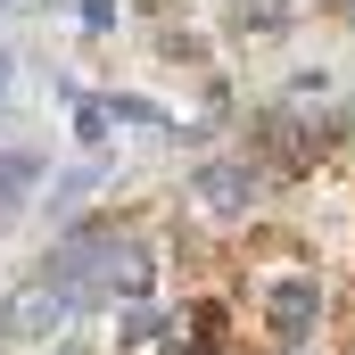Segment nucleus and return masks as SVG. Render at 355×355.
Segmentation results:
<instances>
[{"mask_svg": "<svg viewBox=\"0 0 355 355\" xmlns=\"http://www.w3.org/2000/svg\"><path fill=\"white\" fill-rule=\"evenodd\" d=\"M75 8H83V25H91V33H107V25H116V0H75Z\"/></svg>", "mask_w": 355, "mask_h": 355, "instance_id": "nucleus-6", "label": "nucleus"}, {"mask_svg": "<svg viewBox=\"0 0 355 355\" xmlns=\"http://www.w3.org/2000/svg\"><path fill=\"white\" fill-rule=\"evenodd\" d=\"M257 166H232V157H215V166H198V182H190V198L207 207V215H248L257 207Z\"/></svg>", "mask_w": 355, "mask_h": 355, "instance_id": "nucleus-2", "label": "nucleus"}, {"mask_svg": "<svg viewBox=\"0 0 355 355\" xmlns=\"http://www.w3.org/2000/svg\"><path fill=\"white\" fill-rule=\"evenodd\" d=\"M265 322L281 339H306V331L322 322V289H314V281H272L265 289Z\"/></svg>", "mask_w": 355, "mask_h": 355, "instance_id": "nucleus-3", "label": "nucleus"}, {"mask_svg": "<svg viewBox=\"0 0 355 355\" xmlns=\"http://www.w3.org/2000/svg\"><path fill=\"white\" fill-rule=\"evenodd\" d=\"M58 355H75V347H58Z\"/></svg>", "mask_w": 355, "mask_h": 355, "instance_id": "nucleus-8", "label": "nucleus"}, {"mask_svg": "<svg viewBox=\"0 0 355 355\" xmlns=\"http://www.w3.org/2000/svg\"><path fill=\"white\" fill-rule=\"evenodd\" d=\"M0 83H8V58H0Z\"/></svg>", "mask_w": 355, "mask_h": 355, "instance_id": "nucleus-7", "label": "nucleus"}, {"mask_svg": "<svg viewBox=\"0 0 355 355\" xmlns=\"http://www.w3.org/2000/svg\"><path fill=\"white\" fill-rule=\"evenodd\" d=\"M33 182H42V157H0V223H17V207L33 198Z\"/></svg>", "mask_w": 355, "mask_h": 355, "instance_id": "nucleus-4", "label": "nucleus"}, {"mask_svg": "<svg viewBox=\"0 0 355 355\" xmlns=\"http://www.w3.org/2000/svg\"><path fill=\"white\" fill-rule=\"evenodd\" d=\"M240 25H257V33H281V25H289V0H240Z\"/></svg>", "mask_w": 355, "mask_h": 355, "instance_id": "nucleus-5", "label": "nucleus"}, {"mask_svg": "<svg viewBox=\"0 0 355 355\" xmlns=\"http://www.w3.org/2000/svg\"><path fill=\"white\" fill-rule=\"evenodd\" d=\"M67 306H75V297H67V289H58L50 272H33V281H25V289L8 297V314H0L8 347H50V331L67 322Z\"/></svg>", "mask_w": 355, "mask_h": 355, "instance_id": "nucleus-1", "label": "nucleus"}]
</instances>
